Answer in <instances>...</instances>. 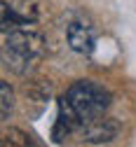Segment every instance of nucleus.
I'll return each instance as SVG.
<instances>
[{
	"label": "nucleus",
	"instance_id": "f257e3e1",
	"mask_svg": "<svg viewBox=\"0 0 136 147\" xmlns=\"http://www.w3.org/2000/svg\"><path fill=\"white\" fill-rule=\"evenodd\" d=\"M110 105V91L92 80H80L68 86L59 98V117L54 124V140L61 142L73 131H80L87 124L101 119Z\"/></svg>",
	"mask_w": 136,
	"mask_h": 147
},
{
	"label": "nucleus",
	"instance_id": "f03ea898",
	"mask_svg": "<svg viewBox=\"0 0 136 147\" xmlns=\"http://www.w3.org/2000/svg\"><path fill=\"white\" fill-rule=\"evenodd\" d=\"M40 54H42V38L38 33L26 28H14L5 33V59L14 70L28 68Z\"/></svg>",
	"mask_w": 136,
	"mask_h": 147
},
{
	"label": "nucleus",
	"instance_id": "7ed1b4c3",
	"mask_svg": "<svg viewBox=\"0 0 136 147\" xmlns=\"http://www.w3.org/2000/svg\"><path fill=\"white\" fill-rule=\"evenodd\" d=\"M66 38H68L70 49L77 51V54H92L94 47H96V30L82 19H75V21L68 24Z\"/></svg>",
	"mask_w": 136,
	"mask_h": 147
},
{
	"label": "nucleus",
	"instance_id": "20e7f679",
	"mask_svg": "<svg viewBox=\"0 0 136 147\" xmlns=\"http://www.w3.org/2000/svg\"><path fill=\"white\" fill-rule=\"evenodd\" d=\"M82 133H85V138H87L89 142H108V140L115 138V133H118V124L101 117V119L87 124V126L82 128Z\"/></svg>",
	"mask_w": 136,
	"mask_h": 147
},
{
	"label": "nucleus",
	"instance_id": "39448f33",
	"mask_svg": "<svg viewBox=\"0 0 136 147\" xmlns=\"http://www.w3.org/2000/svg\"><path fill=\"white\" fill-rule=\"evenodd\" d=\"M21 26H26V19L19 16L7 3H3V33H10V30L21 28Z\"/></svg>",
	"mask_w": 136,
	"mask_h": 147
},
{
	"label": "nucleus",
	"instance_id": "423d86ee",
	"mask_svg": "<svg viewBox=\"0 0 136 147\" xmlns=\"http://www.w3.org/2000/svg\"><path fill=\"white\" fill-rule=\"evenodd\" d=\"M0 91H3V119L10 117V110H12V91L7 86V82L0 84Z\"/></svg>",
	"mask_w": 136,
	"mask_h": 147
}]
</instances>
